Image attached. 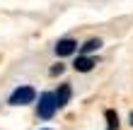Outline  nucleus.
<instances>
[{"label":"nucleus","instance_id":"nucleus-1","mask_svg":"<svg viewBox=\"0 0 133 130\" xmlns=\"http://www.w3.org/2000/svg\"><path fill=\"white\" fill-rule=\"evenodd\" d=\"M34 96H36V91H34L32 87H19V89L12 91L10 104H12V106H24V104H32Z\"/></svg>","mask_w":133,"mask_h":130},{"label":"nucleus","instance_id":"nucleus-2","mask_svg":"<svg viewBox=\"0 0 133 130\" xmlns=\"http://www.w3.org/2000/svg\"><path fill=\"white\" fill-rule=\"evenodd\" d=\"M36 113H39V118H51L53 113H56V101H53V94H49V91H46V94H41Z\"/></svg>","mask_w":133,"mask_h":130},{"label":"nucleus","instance_id":"nucleus-3","mask_svg":"<svg viewBox=\"0 0 133 130\" xmlns=\"http://www.w3.org/2000/svg\"><path fill=\"white\" fill-rule=\"evenodd\" d=\"M75 48H77V43L73 39H63V41L56 43V53L58 56H70V53H75Z\"/></svg>","mask_w":133,"mask_h":130},{"label":"nucleus","instance_id":"nucleus-4","mask_svg":"<svg viewBox=\"0 0 133 130\" xmlns=\"http://www.w3.org/2000/svg\"><path fill=\"white\" fill-rule=\"evenodd\" d=\"M68 99H70V87L63 85L56 94H53V101H56V109H61V106H65L68 104Z\"/></svg>","mask_w":133,"mask_h":130},{"label":"nucleus","instance_id":"nucleus-5","mask_svg":"<svg viewBox=\"0 0 133 130\" xmlns=\"http://www.w3.org/2000/svg\"><path fill=\"white\" fill-rule=\"evenodd\" d=\"M95 65H97V63H95L92 58H77V60H75V70H77V72H90Z\"/></svg>","mask_w":133,"mask_h":130},{"label":"nucleus","instance_id":"nucleus-6","mask_svg":"<svg viewBox=\"0 0 133 130\" xmlns=\"http://www.w3.org/2000/svg\"><path fill=\"white\" fill-rule=\"evenodd\" d=\"M99 46H102V41H99V39H90L87 43L82 46V51H85V53H92V51H97Z\"/></svg>","mask_w":133,"mask_h":130},{"label":"nucleus","instance_id":"nucleus-7","mask_svg":"<svg viewBox=\"0 0 133 130\" xmlns=\"http://www.w3.org/2000/svg\"><path fill=\"white\" fill-rule=\"evenodd\" d=\"M107 120H109V128L107 130H116V128H119V118H116L114 111H107Z\"/></svg>","mask_w":133,"mask_h":130},{"label":"nucleus","instance_id":"nucleus-8","mask_svg":"<svg viewBox=\"0 0 133 130\" xmlns=\"http://www.w3.org/2000/svg\"><path fill=\"white\" fill-rule=\"evenodd\" d=\"M131 123H133V116H131Z\"/></svg>","mask_w":133,"mask_h":130}]
</instances>
